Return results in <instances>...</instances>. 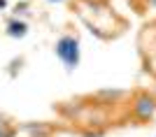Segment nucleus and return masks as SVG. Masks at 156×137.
Masks as SVG:
<instances>
[{
    "mask_svg": "<svg viewBox=\"0 0 156 137\" xmlns=\"http://www.w3.org/2000/svg\"><path fill=\"white\" fill-rule=\"evenodd\" d=\"M0 121H2V116H0Z\"/></svg>",
    "mask_w": 156,
    "mask_h": 137,
    "instance_id": "obj_8",
    "label": "nucleus"
},
{
    "mask_svg": "<svg viewBox=\"0 0 156 137\" xmlns=\"http://www.w3.org/2000/svg\"><path fill=\"white\" fill-rule=\"evenodd\" d=\"M51 2H63V0H51Z\"/></svg>",
    "mask_w": 156,
    "mask_h": 137,
    "instance_id": "obj_7",
    "label": "nucleus"
},
{
    "mask_svg": "<svg viewBox=\"0 0 156 137\" xmlns=\"http://www.w3.org/2000/svg\"><path fill=\"white\" fill-rule=\"evenodd\" d=\"M56 56L68 70H75L79 65V39L72 35H63L56 42Z\"/></svg>",
    "mask_w": 156,
    "mask_h": 137,
    "instance_id": "obj_1",
    "label": "nucleus"
},
{
    "mask_svg": "<svg viewBox=\"0 0 156 137\" xmlns=\"http://www.w3.org/2000/svg\"><path fill=\"white\" fill-rule=\"evenodd\" d=\"M23 130H26L30 137H49V135H51V128L44 125V123H26V125H23Z\"/></svg>",
    "mask_w": 156,
    "mask_h": 137,
    "instance_id": "obj_4",
    "label": "nucleus"
},
{
    "mask_svg": "<svg viewBox=\"0 0 156 137\" xmlns=\"http://www.w3.org/2000/svg\"><path fill=\"white\" fill-rule=\"evenodd\" d=\"M28 33V23L26 21H19V19H12L7 23V35L9 37H26Z\"/></svg>",
    "mask_w": 156,
    "mask_h": 137,
    "instance_id": "obj_3",
    "label": "nucleus"
},
{
    "mask_svg": "<svg viewBox=\"0 0 156 137\" xmlns=\"http://www.w3.org/2000/svg\"><path fill=\"white\" fill-rule=\"evenodd\" d=\"M5 5H7V0H0V9H2Z\"/></svg>",
    "mask_w": 156,
    "mask_h": 137,
    "instance_id": "obj_6",
    "label": "nucleus"
},
{
    "mask_svg": "<svg viewBox=\"0 0 156 137\" xmlns=\"http://www.w3.org/2000/svg\"><path fill=\"white\" fill-rule=\"evenodd\" d=\"M19 128H14L9 123H0V137H16Z\"/></svg>",
    "mask_w": 156,
    "mask_h": 137,
    "instance_id": "obj_5",
    "label": "nucleus"
},
{
    "mask_svg": "<svg viewBox=\"0 0 156 137\" xmlns=\"http://www.w3.org/2000/svg\"><path fill=\"white\" fill-rule=\"evenodd\" d=\"M130 114L135 121H149L156 114V95L147 91H140L133 95V102H130Z\"/></svg>",
    "mask_w": 156,
    "mask_h": 137,
    "instance_id": "obj_2",
    "label": "nucleus"
}]
</instances>
